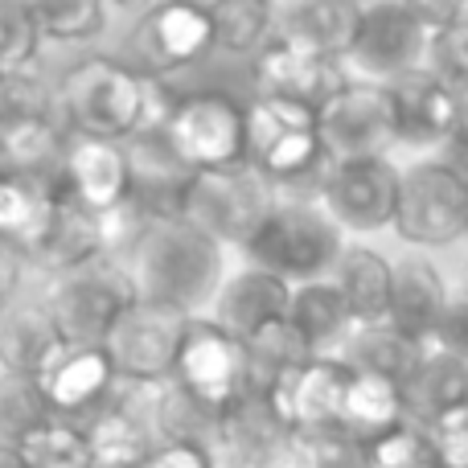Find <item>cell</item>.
<instances>
[{"instance_id":"1","label":"cell","mask_w":468,"mask_h":468,"mask_svg":"<svg viewBox=\"0 0 468 468\" xmlns=\"http://www.w3.org/2000/svg\"><path fill=\"white\" fill-rule=\"evenodd\" d=\"M123 263L136 280L140 300L169 304L202 321L230 275V250L186 218H153Z\"/></svg>"},{"instance_id":"2","label":"cell","mask_w":468,"mask_h":468,"mask_svg":"<svg viewBox=\"0 0 468 468\" xmlns=\"http://www.w3.org/2000/svg\"><path fill=\"white\" fill-rule=\"evenodd\" d=\"M58 112L70 136L128 144L148 128L144 74L120 58H82L58 82Z\"/></svg>"},{"instance_id":"3","label":"cell","mask_w":468,"mask_h":468,"mask_svg":"<svg viewBox=\"0 0 468 468\" xmlns=\"http://www.w3.org/2000/svg\"><path fill=\"white\" fill-rule=\"evenodd\" d=\"M341 250H346V230L324 214L316 197H280L242 255L247 263L296 288V283L329 280Z\"/></svg>"},{"instance_id":"4","label":"cell","mask_w":468,"mask_h":468,"mask_svg":"<svg viewBox=\"0 0 468 468\" xmlns=\"http://www.w3.org/2000/svg\"><path fill=\"white\" fill-rule=\"evenodd\" d=\"M247 165L275 189H321L329 156L316 136L313 107L255 95L247 103Z\"/></svg>"},{"instance_id":"5","label":"cell","mask_w":468,"mask_h":468,"mask_svg":"<svg viewBox=\"0 0 468 468\" xmlns=\"http://www.w3.org/2000/svg\"><path fill=\"white\" fill-rule=\"evenodd\" d=\"M46 308L54 316L66 346H103L128 308L140 304L136 280L128 263L115 255H99L74 271L49 275Z\"/></svg>"},{"instance_id":"6","label":"cell","mask_w":468,"mask_h":468,"mask_svg":"<svg viewBox=\"0 0 468 468\" xmlns=\"http://www.w3.org/2000/svg\"><path fill=\"white\" fill-rule=\"evenodd\" d=\"M161 132L189 173H222L247 165V107L227 90L181 95Z\"/></svg>"},{"instance_id":"7","label":"cell","mask_w":468,"mask_h":468,"mask_svg":"<svg viewBox=\"0 0 468 468\" xmlns=\"http://www.w3.org/2000/svg\"><path fill=\"white\" fill-rule=\"evenodd\" d=\"M275 186H267L250 165L222 173H194L186 189V206L181 218L194 222L197 230H206L214 242H222L227 250H247L259 227L267 222V214L275 210Z\"/></svg>"},{"instance_id":"8","label":"cell","mask_w":468,"mask_h":468,"mask_svg":"<svg viewBox=\"0 0 468 468\" xmlns=\"http://www.w3.org/2000/svg\"><path fill=\"white\" fill-rule=\"evenodd\" d=\"M194 316L177 313L169 304L140 300L136 308L123 313V321L103 341L107 357L115 366V378L128 387H165L177 378L181 346L189 337Z\"/></svg>"},{"instance_id":"9","label":"cell","mask_w":468,"mask_h":468,"mask_svg":"<svg viewBox=\"0 0 468 468\" xmlns=\"http://www.w3.org/2000/svg\"><path fill=\"white\" fill-rule=\"evenodd\" d=\"M173 382L214 420L230 415L242 399L255 395L247 346L234 333L222 329V324H214L210 316L189 324V337L181 346L177 378Z\"/></svg>"},{"instance_id":"10","label":"cell","mask_w":468,"mask_h":468,"mask_svg":"<svg viewBox=\"0 0 468 468\" xmlns=\"http://www.w3.org/2000/svg\"><path fill=\"white\" fill-rule=\"evenodd\" d=\"M316 136H321L329 165L387 156L399 144L390 87L387 82H370V79H349L316 112Z\"/></svg>"},{"instance_id":"11","label":"cell","mask_w":468,"mask_h":468,"mask_svg":"<svg viewBox=\"0 0 468 468\" xmlns=\"http://www.w3.org/2000/svg\"><path fill=\"white\" fill-rule=\"evenodd\" d=\"M468 186L444 161H420L403 173L399 186L395 230L411 247H452L464 239Z\"/></svg>"},{"instance_id":"12","label":"cell","mask_w":468,"mask_h":468,"mask_svg":"<svg viewBox=\"0 0 468 468\" xmlns=\"http://www.w3.org/2000/svg\"><path fill=\"white\" fill-rule=\"evenodd\" d=\"M399 186H403V169H395L387 156L346 161V165H329L324 169L316 202L324 206V214L341 230L374 234V230L395 227Z\"/></svg>"},{"instance_id":"13","label":"cell","mask_w":468,"mask_h":468,"mask_svg":"<svg viewBox=\"0 0 468 468\" xmlns=\"http://www.w3.org/2000/svg\"><path fill=\"white\" fill-rule=\"evenodd\" d=\"M132 49L144 62L140 74L165 79L202 62L214 49V21L206 0H156L132 33Z\"/></svg>"},{"instance_id":"14","label":"cell","mask_w":468,"mask_h":468,"mask_svg":"<svg viewBox=\"0 0 468 468\" xmlns=\"http://www.w3.org/2000/svg\"><path fill=\"white\" fill-rule=\"evenodd\" d=\"M423 54H428V33L403 8V0H374L362 8L346 62L370 82H395L420 70Z\"/></svg>"},{"instance_id":"15","label":"cell","mask_w":468,"mask_h":468,"mask_svg":"<svg viewBox=\"0 0 468 468\" xmlns=\"http://www.w3.org/2000/svg\"><path fill=\"white\" fill-rule=\"evenodd\" d=\"M354 378V366L341 357H313L308 366L283 374L271 390H263V399L271 403V411L280 415V423L296 436L308 431H329L341 428V403H346V387Z\"/></svg>"},{"instance_id":"16","label":"cell","mask_w":468,"mask_h":468,"mask_svg":"<svg viewBox=\"0 0 468 468\" xmlns=\"http://www.w3.org/2000/svg\"><path fill=\"white\" fill-rule=\"evenodd\" d=\"M250 79H255L259 95L288 99V103L321 112V107L349 82V74L337 58L308 54V49L283 46V41L271 37L255 58H250Z\"/></svg>"},{"instance_id":"17","label":"cell","mask_w":468,"mask_h":468,"mask_svg":"<svg viewBox=\"0 0 468 468\" xmlns=\"http://www.w3.org/2000/svg\"><path fill=\"white\" fill-rule=\"evenodd\" d=\"M128 173H132V202L153 218H181V206H186V189L194 181V173L181 165V156L169 148L161 128H144L128 140Z\"/></svg>"},{"instance_id":"18","label":"cell","mask_w":468,"mask_h":468,"mask_svg":"<svg viewBox=\"0 0 468 468\" xmlns=\"http://www.w3.org/2000/svg\"><path fill=\"white\" fill-rule=\"evenodd\" d=\"M271 8H275V29H271L275 41L346 62L357 21H362L357 0H271Z\"/></svg>"},{"instance_id":"19","label":"cell","mask_w":468,"mask_h":468,"mask_svg":"<svg viewBox=\"0 0 468 468\" xmlns=\"http://www.w3.org/2000/svg\"><path fill=\"white\" fill-rule=\"evenodd\" d=\"M62 189L95 214L123 206L132 194L128 148L112 144V140L70 136L66 156H62Z\"/></svg>"},{"instance_id":"20","label":"cell","mask_w":468,"mask_h":468,"mask_svg":"<svg viewBox=\"0 0 468 468\" xmlns=\"http://www.w3.org/2000/svg\"><path fill=\"white\" fill-rule=\"evenodd\" d=\"M387 87H390V103H395L399 144L444 148V140L456 132V115H461L456 90L448 82H440L436 74H428L423 66L387 82Z\"/></svg>"},{"instance_id":"21","label":"cell","mask_w":468,"mask_h":468,"mask_svg":"<svg viewBox=\"0 0 468 468\" xmlns=\"http://www.w3.org/2000/svg\"><path fill=\"white\" fill-rule=\"evenodd\" d=\"M288 313H292V283L247 263L227 275V283H222L218 300L210 308V321L234 333L239 341H247L267 324L283 321Z\"/></svg>"},{"instance_id":"22","label":"cell","mask_w":468,"mask_h":468,"mask_svg":"<svg viewBox=\"0 0 468 468\" xmlns=\"http://www.w3.org/2000/svg\"><path fill=\"white\" fill-rule=\"evenodd\" d=\"M99 255H103L99 214L87 210L82 202H74V197L58 186L37 239L25 250V263L33 259V263L49 267V275H62V271H74V267L90 263V259H99Z\"/></svg>"},{"instance_id":"23","label":"cell","mask_w":468,"mask_h":468,"mask_svg":"<svg viewBox=\"0 0 468 468\" xmlns=\"http://www.w3.org/2000/svg\"><path fill=\"white\" fill-rule=\"evenodd\" d=\"M62 349L66 341L41 296H16L0 313V374L41 378L62 357Z\"/></svg>"},{"instance_id":"24","label":"cell","mask_w":468,"mask_h":468,"mask_svg":"<svg viewBox=\"0 0 468 468\" xmlns=\"http://www.w3.org/2000/svg\"><path fill=\"white\" fill-rule=\"evenodd\" d=\"M66 144H70V128L58 123V115L0 120V173H13L33 186H58Z\"/></svg>"},{"instance_id":"25","label":"cell","mask_w":468,"mask_h":468,"mask_svg":"<svg viewBox=\"0 0 468 468\" xmlns=\"http://www.w3.org/2000/svg\"><path fill=\"white\" fill-rule=\"evenodd\" d=\"M37 382L46 390L54 415L74 420V415H87L95 407H103V399L112 395V387L120 378H115V366L103 346H66L62 357Z\"/></svg>"},{"instance_id":"26","label":"cell","mask_w":468,"mask_h":468,"mask_svg":"<svg viewBox=\"0 0 468 468\" xmlns=\"http://www.w3.org/2000/svg\"><path fill=\"white\" fill-rule=\"evenodd\" d=\"M448 280L431 259L411 255L395 263V296H390V324L420 346H431L448 316Z\"/></svg>"},{"instance_id":"27","label":"cell","mask_w":468,"mask_h":468,"mask_svg":"<svg viewBox=\"0 0 468 468\" xmlns=\"http://www.w3.org/2000/svg\"><path fill=\"white\" fill-rule=\"evenodd\" d=\"M403 403L407 423H415V428H431L448 411L468 407V362L440 346H428L423 362L403 382Z\"/></svg>"},{"instance_id":"28","label":"cell","mask_w":468,"mask_h":468,"mask_svg":"<svg viewBox=\"0 0 468 468\" xmlns=\"http://www.w3.org/2000/svg\"><path fill=\"white\" fill-rule=\"evenodd\" d=\"M341 288L354 324H387L390 321V296H395V263L374 247H354L341 250L337 267L329 275Z\"/></svg>"},{"instance_id":"29","label":"cell","mask_w":468,"mask_h":468,"mask_svg":"<svg viewBox=\"0 0 468 468\" xmlns=\"http://www.w3.org/2000/svg\"><path fill=\"white\" fill-rule=\"evenodd\" d=\"M288 321L300 329V337L308 341L316 357H337L346 349L349 333L357 329L354 313H349L346 296L333 280H313L292 288V313Z\"/></svg>"},{"instance_id":"30","label":"cell","mask_w":468,"mask_h":468,"mask_svg":"<svg viewBox=\"0 0 468 468\" xmlns=\"http://www.w3.org/2000/svg\"><path fill=\"white\" fill-rule=\"evenodd\" d=\"M407 423V403H403V387L378 374L354 370L346 387V403H341V431L370 448L374 440L390 436L395 428Z\"/></svg>"},{"instance_id":"31","label":"cell","mask_w":468,"mask_h":468,"mask_svg":"<svg viewBox=\"0 0 468 468\" xmlns=\"http://www.w3.org/2000/svg\"><path fill=\"white\" fill-rule=\"evenodd\" d=\"M423 349L415 337L399 333L395 324H357L349 333L346 349H341V362H349L354 370H366V374H378V378H390L403 387L407 378L415 374V366L423 362Z\"/></svg>"},{"instance_id":"32","label":"cell","mask_w":468,"mask_h":468,"mask_svg":"<svg viewBox=\"0 0 468 468\" xmlns=\"http://www.w3.org/2000/svg\"><path fill=\"white\" fill-rule=\"evenodd\" d=\"M242 346H247V357H250V382H255V395L271 390L283 374L300 370V366H308L316 357L288 316L275 321V324H267V329H259L255 337H247Z\"/></svg>"},{"instance_id":"33","label":"cell","mask_w":468,"mask_h":468,"mask_svg":"<svg viewBox=\"0 0 468 468\" xmlns=\"http://www.w3.org/2000/svg\"><path fill=\"white\" fill-rule=\"evenodd\" d=\"M214 21V49L255 58L271 41L275 8L271 0H206Z\"/></svg>"},{"instance_id":"34","label":"cell","mask_w":468,"mask_h":468,"mask_svg":"<svg viewBox=\"0 0 468 468\" xmlns=\"http://www.w3.org/2000/svg\"><path fill=\"white\" fill-rule=\"evenodd\" d=\"M58 186H33V181H21L13 173H0V242H8L25 255L29 242L37 239L41 222H46Z\"/></svg>"},{"instance_id":"35","label":"cell","mask_w":468,"mask_h":468,"mask_svg":"<svg viewBox=\"0 0 468 468\" xmlns=\"http://www.w3.org/2000/svg\"><path fill=\"white\" fill-rule=\"evenodd\" d=\"M49 420H54V407H49L37 378L0 374V448L16 452Z\"/></svg>"},{"instance_id":"36","label":"cell","mask_w":468,"mask_h":468,"mask_svg":"<svg viewBox=\"0 0 468 468\" xmlns=\"http://www.w3.org/2000/svg\"><path fill=\"white\" fill-rule=\"evenodd\" d=\"M21 468H95L90 464V440L87 428L74 420L54 415L49 423H41L21 448Z\"/></svg>"},{"instance_id":"37","label":"cell","mask_w":468,"mask_h":468,"mask_svg":"<svg viewBox=\"0 0 468 468\" xmlns=\"http://www.w3.org/2000/svg\"><path fill=\"white\" fill-rule=\"evenodd\" d=\"M41 41L29 0H0V79H29Z\"/></svg>"},{"instance_id":"38","label":"cell","mask_w":468,"mask_h":468,"mask_svg":"<svg viewBox=\"0 0 468 468\" xmlns=\"http://www.w3.org/2000/svg\"><path fill=\"white\" fill-rule=\"evenodd\" d=\"M46 41H90L107 29V0H29Z\"/></svg>"},{"instance_id":"39","label":"cell","mask_w":468,"mask_h":468,"mask_svg":"<svg viewBox=\"0 0 468 468\" xmlns=\"http://www.w3.org/2000/svg\"><path fill=\"white\" fill-rule=\"evenodd\" d=\"M366 468H440V456L431 448L428 431L403 423V428H395L390 436L374 440L366 448Z\"/></svg>"},{"instance_id":"40","label":"cell","mask_w":468,"mask_h":468,"mask_svg":"<svg viewBox=\"0 0 468 468\" xmlns=\"http://www.w3.org/2000/svg\"><path fill=\"white\" fill-rule=\"evenodd\" d=\"M423 70L436 74L440 82H448L452 90L468 87V16L448 29L431 33L428 54H423Z\"/></svg>"},{"instance_id":"41","label":"cell","mask_w":468,"mask_h":468,"mask_svg":"<svg viewBox=\"0 0 468 468\" xmlns=\"http://www.w3.org/2000/svg\"><path fill=\"white\" fill-rule=\"evenodd\" d=\"M296 464L304 468H366V444H357L349 431H308L296 436Z\"/></svg>"},{"instance_id":"42","label":"cell","mask_w":468,"mask_h":468,"mask_svg":"<svg viewBox=\"0 0 468 468\" xmlns=\"http://www.w3.org/2000/svg\"><path fill=\"white\" fill-rule=\"evenodd\" d=\"M440 456V468H468V407L448 411L431 428H423Z\"/></svg>"},{"instance_id":"43","label":"cell","mask_w":468,"mask_h":468,"mask_svg":"<svg viewBox=\"0 0 468 468\" xmlns=\"http://www.w3.org/2000/svg\"><path fill=\"white\" fill-rule=\"evenodd\" d=\"M144 468H222L210 444L202 440H169L153 452V461Z\"/></svg>"},{"instance_id":"44","label":"cell","mask_w":468,"mask_h":468,"mask_svg":"<svg viewBox=\"0 0 468 468\" xmlns=\"http://www.w3.org/2000/svg\"><path fill=\"white\" fill-rule=\"evenodd\" d=\"M403 8L420 21V29L428 33H440V29H448V25H456V21H464V8H468V0H403Z\"/></svg>"},{"instance_id":"45","label":"cell","mask_w":468,"mask_h":468,"mask_svg":"<svg viewBox=\"0 0 468 468\" xmlns=\"http://www.w3.org/2000/svg\"><path fill=\"white\" fill-rule=\"evenodd\" d=\"M431 346L448 349V354H456V357H464L468 362V292L461 300L448 304V316H444V324H440V333H436Z\"/></svg>"},{"instance_id":"46","label":"cell","mask_w":468,"mask_h":468,"mask_svg":"<svg viewBox=\"0 0 468 468\" xmlns=\"http://www.w3.org/2000/svg\"><path fill=\"white\" fill-rule=\"evenodd\" d=\"M21 280H25V255L8 242H0V313L21 296Z\"/></svg>"},{"instance_id":"47","label":"cell","mask_w":468,"mask_h":468,"mask_svg":"<svg viewBox=\"0 0 468 468\" xmlns=\"http://www.w3.org/2000/svg\"><path fill=\"white\" fill-rule=\"evenodd\" d=\"M112 5H123V8H140V5H148V8H153V0H112Z\"/></svg>"},{"instance_id":"48","label":"cell","mask_w":468,"mask_h":468,"mask_svg":"<svg viewBox=\"0 0 468 468\" xmlns=\"http://www.w3.org/2000/svg\"><path fill=\"white\" fill-rule=\"evenodd\" d=\"M5 87H8V82L0 79V115H5Z\"/></svg>"},{"instance_id":"49","label":"cell","mask_w":468,"mask_h":468,"mask_svg":"<svg viewBox=\"0 0 468 468\" xmlns=\"http://www.w3.org/2000/svg\"><path fill=\"white\" fill-rule=\"evenodd\" d=\"M464 239H468V210H464Z\"/></svg>"},{"instance_id":"50","label":"cell","mask_w":468,"mask_h":468,"mask_svg":"<svg viewBox=\"0 0 468 468\" xmlns=\"http://www.w3.org/2000/svg\"><path fill=\"white\" fill-rule=\"evenodd\" d=\"M357 5H362V8H366V5H374V0H357Z\"/></svg>"},{"instance_id":"51","label":"cell","mask_w":468,"mask_h":468,"mask_svg":"<svg viewBox=\"0 0 468 468\" xmlns=\"http://www.w3.org/2000/svg\"><path fill=\"white\" fill-rule=\"evenodd\" d=\"M288 468H304V464H296V461H292V464H288Z\"/></svg>"},{"instance_id":"52","label":"cell","mask_w":468,"mask_h":468,"mask_svg":"<svg viewBox=\"0 0 468 468\" xmlns=\"http://www.w3.org/2000/svg\"><path fill=\"white\" fill-rule=\"evenodd\" d=\"M464 280H468V263H464Z\"/></svg>"}]
</instances>
